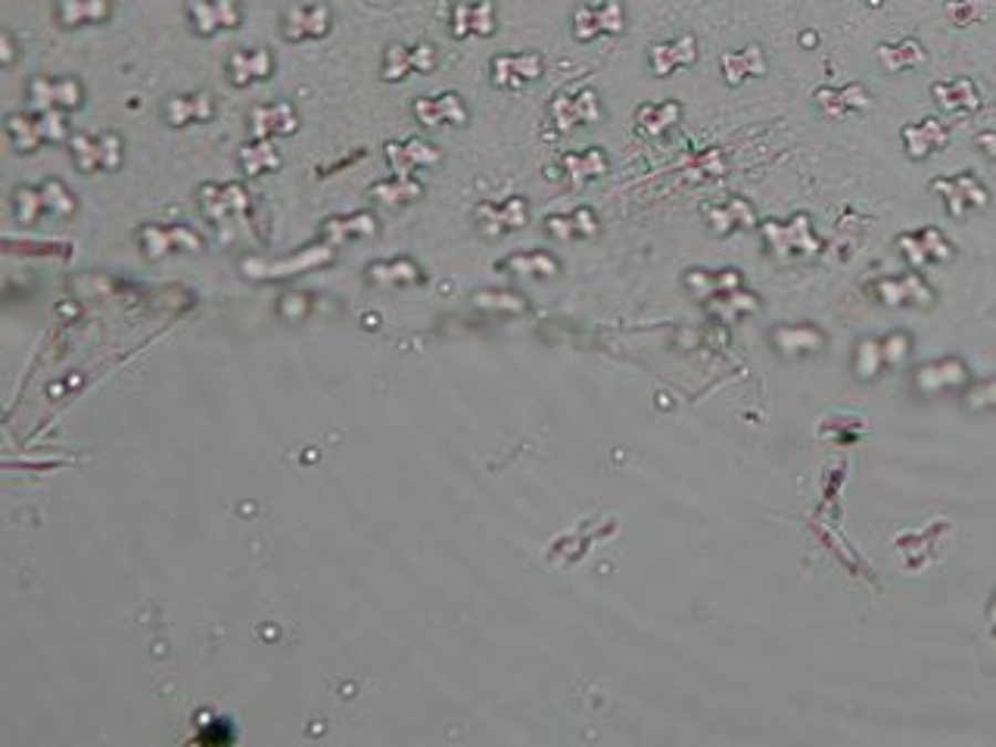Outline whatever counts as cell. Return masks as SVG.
<instances>
[{"label":"cell","mask_w":996,"mask_h":747,"mask_svg":"<svg viewBox=\"0 0 996 747\" xmlns=\"http://www.w3.org/2000/svg\"><path fill=\"white\" fill-rule=\"evenodd\" d=\"M66 134V116L60 110H38V116L17 113V116L7 118V137L22 153H34L41 144H60Z\"/></svg>","instance_id":"cell-1"},{"label":"cell","mask_w":996,"mask_h":747,"mask_svg":"<svg viewBox=\"0 0 996 747\" xmlns=\"http://www.w3.org/2000/svg\"><path fill=\"white\" fill-rule=\"evenodd\" d=\"M69 144H72V163L82 168L84 175L116 172V168L122 166V159H125L122 137L113 132L75 134Z\"/></svg>","instance_id":"cell-2"},{"label":"cell","mask_w":996,"mask_h":747,"mask_svg":"<svg viewBox=\"0 0 996 747\" xmlns=\"http://www.w3.org/2000/svg\"><path fill=\"white\" fill-rule=\"evenodd\" d=\"M333 13L324 0H297L283 10L281 17V34L290 44H302V41H321L331 32Z\"/></svg>","instance_id":"cell-3"},{"label":"cell","mask_w":996,"mask_h":747,"mask_svg":"<svg viewBox=\"0 0 996 747\" xmlns=\"http://www.w3.org/2000/svg\"><path fill=\"white\" fill-rule=\"evenodd\" d=\"M184 17L190 32L199 38H216L221 32L240 29L243 22V3L240 0H187Z\"/></svg>","instance_id":"cell-4"},{"label":"cell","mask_w":996,"mask_h":747,"mask_svg":"<svg viewBox=\"0 0 996 747\" xmlns=\"http://www.w3.org/2000/svg\"><path fill=\"white\" fill-rule=\"evenodd\" d=\"M29 100H32L34 110H79L84 100V87L79 79H48V75H38L29 84Z\"/></svg>","instance_id":"cell-5"},{"label":"cell","mask_w":996,"mask_h":747,"mask_svg":"<svg viewBox=\"0 0 996 747\" xmlns=\"http://www.w3.org/2000/svg\"><path fill=\"white\" fill-rule=\"evenodd\" d=\"M137 243L147 259H163L178 249H199V234L190 231L187 225H144L137 231Z\"/></svg>","instance_id":"cell-6"},{"label":"cell","mask_w":996,"mask_h":747,"mask_svg":"<svg viewBox=\"0 0 996 747\" xmlns=\"http://www.w3.org/2000/svg\"><path fill=\"white\" fill-rule=\"evenodd\" d=\"M333 259L331 243L328 247H309L290 256V259H281V262H243V271L249 278H290V274H302V271H315V268L328 266Z\"/></svg>","instance_id":"cell-7"},{"label":"cell","mask_w":996,"mask_h":747,"mask_svg":"<svg viewBox=\"0 0 996 747\" xmlns=\"http://www.w3.org/2000/svg\"><path fill=\"white\" fill-rule=\"evenodd\" d=\"M436 66V50L430 44H417V48H402V44H390L383 50L381 75L383 82H402L412 72H430Z\"/></svg>","instance_id":"cell-8"},{"label":"cell","mask_w":996,"mask_h":747,"mask_svg":"<svg viewBox=\"0 0 996 747\" xmlns=\"http://www.w3.org/2000/svg\"><path fill=\"white\" fill-rule=\"evenodd\" d=\"M228 79L234 87H249V84L268 82L274 75V56L266 48H237L228 56Z\"/></svg>","instance_id":"cell-9"},{"label":"cell","mask_w":996,"mask_h":747,"mask_svg":"<svg viewBox=\"0 0 996 747\" xmlns=\"http://www.w3.org/2000/svg\"><path fill=\"white\" fill-rule=\"evenodd\" d=\"M199 206L209 221H225V218H240L247 212L249 197L240 184H206L199 190Z\"/></svg>","instance_id":"cell-10"},{"label":"cell","mask_w":996,"mask_h":747,"mask_svg":"<svg viewBox=\"0 0 996 747\" xmlns=\"http://www.w3.org/2000/svg\"><path fill=\"white\" fill-rule=\"evenodd\" d=\"M249 128L256 141H268V137H281V134H293L299 128V113L293 103L287 100H274V103H262L249 113Z\"/></svg>","instance_id":"cell-11"},{"label":"cell","mask_w":996,"mask_h":747,"mask_svg":"<svg viewBox=\"0 0 996 747\" xmlns=\"http://www.w3.org/2000/svg\"><path fill=\"white\" fill-rule=\"evenodd\" d=\"M53 19L60 29H87L113 19V0H56Z\"/></svg>","instance_id":"cell-12"},{"label":"cell","mask_w":996,"mask_h":747,"mask_svg":"<svg viewBox=\"0 0 996 747\" xmlns=\"http://www.w3.org/2000/svg\"><path fill=\"white\" fill-rule=\"evenodd\" d=\"M163 116L172 128H190V125H206L216 116V103L206 91L197 94H178V97L166 100Z\"/></svg>","instance_id":"cell-13"},{"label":"cell","mask_w":996,"mask_h":747,"mask_svg":"<svg viewBox=\"0 0 996 747\" xmlns=\"http://www.w3.org/2000/svg\"><path fill=\"white\" fill-rule=\"evenodd\" d=\"M623 32V7L620 3H604V7H582L577 13V38L589 41L595 34Z\"/></svg>","instance_id":"cell-14"},{"label":"cell","mask_w":996,"mask_h":747,"mask_svg":"<svg viewBox=\"0 0 996 747\" xmlns=\"http://www.w3.org/2000/svg\"><path fill=\"white\" fill-rule=\"evenodd\" d=\"M386 159H390V166L396 175H412L417 168L424 166H433L436 159H439V153L430 147V144H424V141H405V144H386Z\"/></svg>","instance_id":"cell-15"},{"label":"cell","mask_w":996,"mask_h":747,"mask_svg":"<svg viewBox=\"0 0 996 747\" xmlns=\"http://www.w3.org/2000/svg\"><path fill=\"white\" fill-rule=\"evenodd\" d=\"M492 3H455L452 7V34L467 38V34H492Z\"/></svg>","instance_id":"cell-16"},{"label":"cell","mask_w":996,"mask_h":747,"mask_svg":"<svg viewBox=\"0 0 996 747\" xmlns=\"http://www.w3.org/2000/svg\"><path fill=\"white\" fill-rule=\"evenodd\" d=\"M415 116L421 125L427 128H436V125H446V122H465L467 110L461 106V100L455 94H443V97H421L415 103Z\"/></svg>","instance_id":"cell-17"},{"label":"cell","mask_w":996,"mask_h":747,"mask_svg":"<svg viewBox=\"0 0 996 747\" xmlns=\"http://www.w3.org/2000/svg\"><path fill=\"white\" fill-rule=\"evenodd\" d=\"M324 237L331 247H340L346 240H362V237H371L377 234V218L371 212H355V216H336L324 221Z\"/></svg>","instance_id":"cell-18"},{"label":"cell","mask_w":996,"mask_h":747,"mask_svg":"<svg viewBox=\"0 0 996 747\" xmlns=\"http://www.w3.org/2000/svg\"><path fill=\"white\" fill-rule=\"evenodd\" d=\"M496 69V84H520V82H532V79H539V72H542V60L539 56H501L492 63Z\"/></svg>","instance_id":"cell-19"},{"label":"cell","mask_w":996,"mask_h":747,"mask_svg":"<svg viewBox=\"0 0 996 747\" xmlns=\"http://www.w3.org/2000/svg\"><path fill=\"white\" fill-rule=\"evenodd\" d=\"M421 194H424V187L412 175H396L390 181H381L371 187V197L383 203V206H405V203H415Z\"/></svg>","instance_id":"cell-20"},{"label":"cell","mask_w":996,"mask_h":747,"mask_svg":"<svg viewBox=\"0 0 996 747\" xmlns=\"http://www.w3.org/2000/svg\"><path fill=\"white\" fill-rule=\"evenodd\" d=\"M367 278L374 283H383V287H393V283H415L421 278V271L408 259H393V262L367 266Z\"/></svg>","instance_id":"cell-21"},{"label":"cell","mask_w":996,"mask_h":747,"mask_svg":"<svg viewBox=\"0 0 996 747\" xmlns=\"http://www.w3.org/2000/svg\"><path fill=\"white\" fill-rule=\"evenodd\" d=\"M240 166H243L247 175L278 172V168H281V153L271 147L268 141H256L252 147H243V153H240Z\"/></svg>","instance_id":"cell-22"},{"label":"cell","mask_w":996,"mask_h":747,"mask_svg":"<svg viewBox=\"0 0 996 747\" xmlns=\"http://www.w3.org/2000/svg\"><path fill=\"white\" fill-rule=\"evenodd\" d=\"M695 60V41L692 38H682L676 44H661L651 53V66L657 72H670L673 66H685Z\"/></svg>","instance_id":"cell-23"},{"label":"cell","mask_w":996,"mask_h":747,"mask_svg":"<svg viewBox=\"0 0 996 747\" xmlns=\"http://www.w3.org/2000/svg\"><path fill=\"white\" fill-rule=\"evenodd\" d=\"M34 190H38L41 212H50V216H72L75 212V197L60 181H44Z\"/></svg>","instance_id":"cell-24"}]
</instances>
